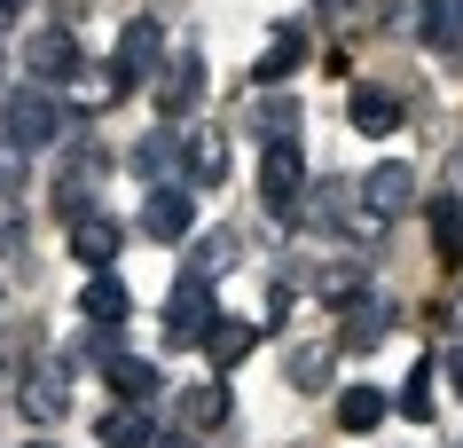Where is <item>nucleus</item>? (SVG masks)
<instances>
[{
  "label": "nucleus",
  "instance_id": "2eb2a0df",
  "mask_svg": "<svg viewBox=\"0 0 463 448\" xmlns=\"http://www.w3.org/2000/svg\"><path fill=\"white\" fill-rule=\"evenodd\" d=\"M345 119L362 126V134H392V126H401V95H392V87H354V95H345Z\"/></svg>",
  "mask_w": 463,
  "mask_h": 448
},
{
  "label": "nucleus",
  "instance_id": "1a4fd4ad",
  "mask_svg": "<svg viewBox=\"0 0 463 448\" xmlns=\"http://www.w3.org/2000/svg\"><path fill=\"white\" fill-rule=\"evenodd\" d=\"M102 386L118 401H134V409H149L157 401V362H142V354H118V347H102Z\"/></svg>",
  "mask_w": 463,
  "mask_h": 448
},
{
  "label": "nucleus",
  "instance_id": "b1692460",
  "mask_svg": "<svg viewBox=\"0 0 463 448\" xmlns=\"http://www.w3.org/2000/svg\"><path fill=\"white\" fill-rule=\"evenodd\" d=\"M251 338H260L251 323H236V315H220V323L204 330V354H213L220 370H228V362H244V354H251Z\"/></svg>",
  "mask_w": 463,
  "mask_h": 448
},
{
  "label": "nucleus",
  "instance_id": "7c9ffc66",
  "mask_svg": "<svg viewBox=\"0 0 463 448\" xmlns=\"http://www.w3.org/2000/svg\"><path fill=\"white\" fill-rule=\"evenodd\" d=\"M322 16H362V0H315Z\"/></svg>",
  "mask_w": 463,
  "mask_h": 448
},
{
  "label": "nucleus",
  "instance_id": "39448f33",
  "mask_svg": "<svg viewBox=\"0 0 463 448\" xmlns=\"http://www.w3.org/2000/svg\"><path fill=\"white\" fill-rule=\"evenodd\" d=\"M354 197H362L369 221H401V213L416 205V174L401 166V157H385V166H369V174H362V189H354Z\"/></svg>",
  "mask_w": 463,
  "mask_h": 448
},
{
  "label": "nucleus",
  "instance_id": "72a5a7b5",
  "mask_svg": "<svg viewBox=\"0 0 463 448\" xmlns=\"http://www.w3.org/2000/svg\"><path fill=\"white\" fill-rule=\"evenodd\" d=\"M448 377H456V394H463V354H448Z\"/></svg>",
  "mask_w": 463,
  "mask_h": 448
},
{
  "label": "nucleus",
  "instance_id": "f3484780",
  "mask_svg": "<svg viewBox=\"0 0 463 448\" xmlns=\"http://www.w3.org/2000/svg\"><path fill=\"white\" fill-rule=\"evenodd\" d=\"M95 441H102V448H149V441H157V424H149V409H134V401H118V409H102Z\"/></svg>",
  "mask_w": 463,
  "mask_h": 448
},
{
  "label": "nucleus",
  "instance_id": "423d86ee",
  "mask_svg": "<svg viewBox=\"0 0 463 448\" xmlns=\"http://www.w3.org/2000/svg\"><path fill=\"white\" fill-rule=\"evenodd\" d=\"M244 126L260 134V142H298L307 110H298V95H291V87H260V95H251V110H244Z\"/></svg>",
  "mask_w": 463,
  "mask_h": 448
},
{
  "label": "nucleus",
  "instance_id": "7ed1b4c3",
  "mask_svg": "<svg viewBox=\"0 0 463 448\" xmlns=\"http://www.w3.org/2000/svg\"><path fill=\"white\" fill-rule=\"evenodd\" d=\"M157 63H165V24H157V16H134V24L118 32V55H110V79H118V95H126V87H142Z\"/></svg>",
  "mask_w": 463,
  "mask_h": 448
},
{
  "label": "nucleus",
  "instance_id": "cd10ccee",
  "mask_svg": "<svg viewBox=\"0 0 463 448\" xmlns=\"http://www.w3.org/2000/svg\"><path fill=\"white\" fill-rule=\"evenodd\" d=\"M228 260H236V236H204V244H196V268H189V275H196V283H213Z\"/></svg>",
  "mask_w": 463,
  "mask_h": 448
},
{
  "label": "nucleus",
  "instance_id": "9b49d317",
  "mask_svg": "<svg viewBox=\"0 0 463 448\" xmlns=\"http://www.w3.org/2000/svg\"><path fill=\"white\" fill-rule=\"evenodd\" d=\"M134 174H142L149 189H173V174H181V134H173V126H157V134L134 142Z\"/></svg>",
  "mask_w": 463,
  "mask_h": 448
},
{
  "label": "nucleus",
  "instance_id": "412c9836",
  "mask_svg": "<svg viewBox=\"0 0 463 448\" xmlns=\"http://www.w3.org/2000/svg\"><path fill=\"white\" fill-rule=\"evenodd\" d=\"M424 221H432V244L448 268H463V197H432L424 205Z\"/></svg>",
  "mask_w": 463,
  "mask_h": 448
},
{
  "label": "nucleus",
  "instance_id": "473e14b6",
  "mask_svg": "<svg viewBox=\"0 0 463 448\" xmlns=\"http://www.w3.org/2000/svg\"><path fill=\"white\" fill-rule=\"evenodd\" d=\"M16 16H24V0H0V24H16Z\"/></svg>",
  "mask_w": 463,
  "mask_h": 448
},
{
  "label": "nucleus",
  "instance_id": "c9c22d12",
  "mask_svg": "<svg viewBox=\"0 0 463 448\" xmlns=\"http://www.w3.org/2000/svg\"><path fill=\"white\" fill-rule=\"evenodd\" d=\"M0 71H8V55H0Z\"/></svg>",
  "mask_w": 463,
  "mask_h": 448
},
{
  "label": "nucleus",
  "instance_id": "f257e3e1",
  "mask_svg": "<svg viewBox=\"0 0 463 448\" xmlns=\"http://www.w3.org/2000/svg\"><path fill=\"white\" fill-rule=\"evenodd\" d=\"M0 119H8V149H55L63 142V126H71V110H63V95H55V87H40V79H32V87H8V110H0Z\"/></svg>",
  "mask_w": 463,
  "mask_h": 448
},
{
  "label": "nucleus",
  "instance_id": "f704fd0d",
  "mask_svg": "<svg viewBox=\"0 0 463 448\" xmlns=\"http://www.w3.org/2000/svg\"><path fill=\"white\" fill-rule=\"evenodd\" d=\"M24 448H55V441H24Z\"/></svg>",
  "mask_w": 463,
  "mask_h": 448
},
{
  "label": "nucleus",
  "instance_id": "aec40b11",
  "mask_svg": "<svg viewBox=\"0 0 463 448\" xmlns=\"http://www.w3.org/2000/svg\"><path fill=\"white\" fill-rule=\"evenodd\" d=\"M173 409H181V424H189V433L228 424V394H220V386H181V394H173Z\"/></svg>",
  "mask_w": 463,
  "mask_h": 448
},
{
  "label": "nucleus",
  "instance_id": "ddd939ff",
  "mask_svg": "<svg viewBox=\"0 0 463 448\" xmlns=\"http://www.w3.org/2000/svg\"><path fill=\"white\" fill-rule=\"evenodd\" d=\"M118 244H126V228L110 221V213H87V221H71V252L87 260V268H102V275H110V260H118Z\"/></svg>",
  "mask_w": 463,
  "mask_h": 448
},
{
  "label": "nucleus",
  "instance_id": "bb28decb",
  "mask_svg": "<svg viewBox=\"0 0 463 448\" xmlns=\"http://www.w3.org/2000/svg\"><path fill=\"white\" fill-rule=\"evenodd\" d=\"M315 291H322V299H338V307H354V299H362V268H354V260H338V268H322Z\"/></svg>",
  "mask_w": 463,
  "mask_h": 448
},
{
  "label": "nucleus",
  "instance_id": "9d476101",
  "mask_svg": "<svg viewBox=\"0 0 463 448\" xmlns=\"http://www.w3.org/2000/svg\"><path fill=\"white\" fill-rule=\"evenodd\" d=\"M196 95H204V63H196V55H173L165 71H157V110H165V126L189 119Z\"/></svg>",
  "mask_w": 463,
  "mask_h": 448
},
{
  "label": "nucleus",
  "instance_id": "2f4dec72",
  "mask_svg": "<svg viewBox=\"0 0 463 448\" xmlns=\"http://www.w3.org/2000/svg\"><path fill=\"white\" fill-rule=\"evenodd\" d=\"M149 448H196V441H189V433H157Z\"/></svg>",
  "mask_w": 463,
  "mask_h": 448
},
{
  "label": "nucleus",
  "instance_id": "f03ea898",
  "mask_svg": "<svg viewBox=\"0 0 463 448\" xmlns=\"http://www.w3.org/2000/svg\"><path fill=\"white\" fill-rule=\"evenodd\" d=\"M220 323V307H213V283H196V275H181L165 291V338L173 347H204V330Z\"/></svg>",
  "mask_w": 463,
  "mask_h": 448
},
{
  "label": "nucleus",
  "instance_id": "6ab92c4d",
  "mask_svg": "<svg viewBox=\"0 0 463 448\" xmlns=\"http://www.w3.org/2000/svg\"><path fill=\"white\" fill-rule=\"evenodd\" d=\"M79 307H87V323H102V330H118L126 315H134V299H126V283H118V275H95V283L79 291Z\"/></svg>",
  "mask_w": 463,
  "mask_h": 448
},
{
  "label": "nucleus",
  "instance_id": "5701e85b",
  "mask_svg": "<svg viewBox=\"0 0 463 448\" xmlns=\"http://www.w3.org/2000/svg\"><path fill=\"white\" fill-rule=\"evenodd\" d=\"M345 205H354V181H322L315 205H307V221H315V228H354V236H362V221H354Z\"/></svg>",
  "mask_w": 463,
  "mask_h": 448
},
{
  "label": "nucleus",
  "instance_id": "c756f323",
  "mask_svg": "<svg viewBox=\"0 0 463 448\" xmlns=\"http://www.w3.org/2000/svg\"><path fill=\"white\" fill-rule=\"evenodd\" d=\"M0 189H24V149L0 142Z\"/></svg>",
  "mask_w": 463,
  "mask_h": 448
},
{
  "label": "nucleus",
  "instance_id": "0eeeda50",
  "mask_svg": "<svg viewBox=\"0 0 463 448\" xmlns=\"http://www.w3.org/2000/svg\"><path fill=\"white\" fill-rule=\"evenodd\" d=\"M142 236H157V244H189V236H196V197H189V189H149Z\"/></svg>",
  "mask_w": 463,
  "mask_h": 448
},
{
  "label": "nucleus",
  "instance_id": "4be33fe9",
  "mask_svg": "<svg viewBox=\"0 0 463 448\" xmlns=\"http://www.w3.org/2000/svg\"><path fill=\"white\" fill-rule=\"evenodd\" d=\"M385 409H392V401L377 394V386H345V394H338V424H345V433H377Z\"/></svg>",
  "mask_w": 463,
  "mask_h": 448
},
{
  "label": "nucleus",
  "instance_id": "a878e982",
  "mask_svg": "<svg viewBox=\"0 0 463 448\" xmlns=\"http://www.w3.org/2000/svg\"><path fill=\"white\" fill-rule=\"evenodd\" d=\"M392 409H401V417H416V424L432 417V362H416V370H409V386H401V401H392Z\"/></svg>",
  "mask_w": 463,
  "mask_h": 448
},
{
  "label": "nucleus",
  "instance_id": "c85d7f7f",
  "mask_svg": "<svg viewBox=\"0 0 463 448\" xmlns=\"http://www.w3.org/2000/svg\"><path fill=\"white\" fill-rule=\"evenodd\" d=\"M291 377H298V386H330V347H298L291 354Z\"/></svg>",
  "mask_w": 463,
  "mask_h": 448
},
{
  "label": "nucleus",
  "instance_id": "a211bd4d",
  "mask_svg": "<svg viewBox=\"0 0 463 448\" xmlns=\"http://www.w3.org/2000/svg\"><path fill=\"white\" fill-rule=\"evenodd\" d=\"M298 63H307V32H298V24H283V32L268 40V55H260V71H251V79H260V87H283V79H291Z\"/></svg>",
  "mask_w": 463,
  "mask_h": 448
},
{
  "label": "nucleus",
  "instance_id": "dca6fc26",
  "mask_svg": "<svg viewBox=\"0 0 463 448\" xmlns=\"http://www.w3.org/2000/svg\"><path fill=\"white\" fill-rule=\"evenodd\" d=\"M16 409H24V417H40V424H55L63 409H71V386H63V370H32V377H24V394H16Z\"/></svg>",
  "mask_w": 463,
  "mask_h": 448
},
{
  "label": "nucleus",
  "instance_id": "393cba45",
  "mask_svg": "<svg viewBox=\"0 0 463 448\" xmlns=\"http://www.w3.org/2000/svg\"><path fill=\"white\" fill-rule=\"evenodd\" d=\"M181 166H189L196 181H220V174H228V157H220V134H189V142H181Z\"/></svg>",
  "mask_w": 463,
  "mask_h": 448
},
{
  "label": "nucleus",
  "instance_id": "6e6552de",
  "mask_svg": "<svg viewBox=\"0 0 463 448\" xmlns=\"http://www.w3.org/2000/svg\"><path fill=\"white\" fill-rule=\"evenodd\" d=\"M24 63H32V79H40V87H55V79H71L79 71V40L63 24H40L24 40Z\"/></svg>",
  "mask_w": 463,
  "mask_h": 448
},
{
  "label": "nucleus",
  "instance_id": "20e7f679",
  "mask_svg": "<svg viewBox=\"0 0 463 448\" xmlns=\"http://www.w3.org/2000/svg\"><path fill=\"white\" fill-rule=\"evenodd\" d=\"M298 189H307V157H298V142H268V149H260V197H268V213L291 221Z\"/></svg>",
  "mask_w": 463,
  "mask_h": 448
},
{
  "label": "nucleus",
  "instance_id": "4468645a",
  "mask_svg": "<svg viewBox=\"0 0 463 448\" xmlns=\"http://www.w3.org/2000/svg\"><path fill=\"white\" fill-rule=\"evenodd\" d=\"M385 330H392V307L377 291H362L345 307V323H338V347H385Z\"/></svg>",
  "mask_w": 463,
  "mask_h": 448
},
{
  "label": "nucleus",
  "instance_id": "f8f14e48",
  "mask_svg": "<svg viewBox=\"0 0 463 448\" xmlns=\"http://www.w3.org/2000/svg\"><path fill=\"white\" fill-rule=\"evenodd\" d=\"M416 32L432 55H463V0H416Z\"/></svg>",
  "mask_w": 463,
  "mask_h": 448
}]
</instances>
